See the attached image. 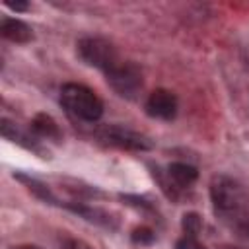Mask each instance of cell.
I'll use <instances>...</instances> for the list:
<instances>
[{"mask_svg": "<svg viewBox=\"0 0 249 249\" xmlns=\"http://www.w3.org/2000/svg\"><path fill=\"white\" fill-rule=\"evenodd\" d=\"M210 198L216 216L237 237L249 241V193L241 183L228 175H214L210 183Z\"/></svg>", "mask_w": 249, "mask_h": 249, "instance_id": "cell-1", "label": "cell"}, {"mask_svg": "<svg viewBox=\"0 0 249 249\" xmlns=\"http://www.w3.org/2000/svg\"><path fill=\"white\" fill-rule=\"evenodd\" d=\"M60 103L70 117L82 123H95L103 115V103L89 88L82 84H66L60 89Z\"/></svg>", "mask_w": 249, "mask_h": 249, "instance_id": "cell-2", "label": "cell"}, {"mask_svg": "<svg viewBox=\"0 0 249 249\" xmlns=\"http://www.w3.org/2000/svg\"><path fill=\"white\" fill-rule=\"evenodd\" d=\"M78 56L86 64L95 66L103 72H109L113 66H117L121 62L117 49L101 37H84V39H80L78 41Z\"/></svg>", "mask_w": 249, "mask_h": 249, "instance_id": "cell-3", "label": "cell"}, {"mask_svg": "<svg viewBox=\"0 0 249 249\" xmlns=\"http://www.w3.org/2000/svg\"><path fill=\"white\" fill-rule=\"evenodd\" d=\"M105 76H107V84L123 97L132 99L142 89V72L132 62L121 60L117 66H113L109 72H105Z\"/></svg>", "mask_w": 249, "mask_h": 249, "instance_id": "cell-4", "label": "cell"}, {"mask_svg": "<svg viewBox=\"0 0 249 249\" xmlns=\"http://www.w3.org/2000/svg\"><path fill=\"white\" fill-rule=\"evenodd\" d=\"M97 138L109 146H117V148H123V150H150L152 148V142L140 134V132H134L123 124H107V126H101L99 132H97Z\"/></svg>", "mask_w": 249, "mask_h": 249, "instance_id": "cell-5", "label": "cell"}, {"mask_svg": "<svg viewBox=\"0 0 249 249\" xmlns=\"http://www.w3.org/2000/svg\"><path fill=\"white\" fill-rule=\"evenodd\" d=\"M146 113L154 119L171 121L177 113V97L169 89H156L146 99Z\"/></svg>", "mask_w": 249, "mask_h": 249, "instance_id": "cell-6", "label": "cell"}, {"mask_svg": "<svg viewBox=\"0 0 249 249\" xmlns=\"http://www.w3.org/2000/svg\"><path fill=\"white\" fill-rule=\"evenodd\" d=\"M0 29H2V35H4L6 39L14 41V43H27V41L33 39L31 27H29L25 21L16 19V18H4Z\"/></svg>", "mask_w": 249, "mask_h": 249, "instance_id": "cell-7", "label": "cell"}, {"mask_svg": "<svg viewBox=\"0 0 249 249\" xmlns=\"http://www.w3.org/2000/svg\"><path fill=\"white\" fill-rule=\"evenodd\" d=\"M167 175H169V179L173 181V185L177 189H187V187H191L196 181L198 171L193 165H189V163L175 161V163H171L167 167Z\"/></svg>", "mask_w": 249, "mask_h": 249, "instance_id": "cell-8", "label": "cell"}, {"mask_svg": "<svg viewBox=\"0 0 249 249\" xmlns=\"http://www.w3.org/2000/svg\"><path fill=\"white\" fill-rule=\"evenodd\" d=\"M31 130L35 132L37 138H45V140H54L58 142L60 140V130H58V124L49 117V115H37L33 121H31Z\"/></svg>", "mask_w": 249, "mask_h": 249, "instance_id": "cell-9", "label": "cell"}, {"mask_svg": "<svg viewBox=\"0 0 249 249\" xmlns=\"http://www.w3.org/2000/svg\"><path fill=\"white\" fill-rule=\"evenodd\" d=\"M200 228H202V220H200L198 214L191 212V214H185V216H183V230H185L187 235L196 237L198 231H200Z\"/></svg>", "mask_w": 249, "mask_h": 249, "instance_id": "cell-10", "label": "cell"}, {"mask_svg": "<svg viewBox=\"0 0 249 249\" xmlns=\"http://www.w3.org/2000/svg\"><path fill=\"white\" fill-rule=\"evenodd\" d=\"M132 241L134 243H140V245H146V243H152L154 241V231L150 228H136L132 231Z\"/></svg>", "mask_w": 249, "mask_h": 249, "instance_id": "cell-11", "label": "cell"}, {"mask_svg": "<svg viewBox=\"0 0 249 249\" xmlns=\"http://www.w3.org/2000/svg\"><path fill=\"white\" fill-rule=\"evenodd\" d=\"M175 249H204L202 243L196 241V237H191V235H185L181 237L177 243H175Z\"/></svg>", "mask_w": 249, "mask_h": 249, "instance_id": "cell-12", "label": "cell"}, {"mask_svg": "<svg viewBox=\"0 0 249 249\" xmlns=\"http://www.w3.org/2000/svg\"><path fill=\"white\" fill-rule=\"evenodd\" d=\"M62 249H91V247L82 239H66L62 243Z\"/></svg>", "mask_w": 249, "mask_h": 249, "instance_id": "cell-13", "label": "cell"}, {"mask_svg": "<svg viewBox=\"0 0 249 249\" xmlns=\"http://www.w3.org/2000/svg\"><path fill=\"white\" fill-rule=\"evenodd\" d=\"M6 6L12 8V10H16V12H23V10H27V4H23V2H6Z\"/></svg>", "mask_w": 249, "mask_h": 249, "instance_id": "cell-14", "label": "cell"}, {"mask_svg": "<svg viewBox=\"0 0 249 249\" xmlns=\"http://www.w3.org/2000/svg\"><path fill=\"white\" fill-rule=\"evenodd\" d=\"M12 249H41V247H37V245H16Z\"/></svg>", "mask_w": 249, "mask_h": 249, "instance_id": "cell-15", "label": "cell"}]
</instances>
